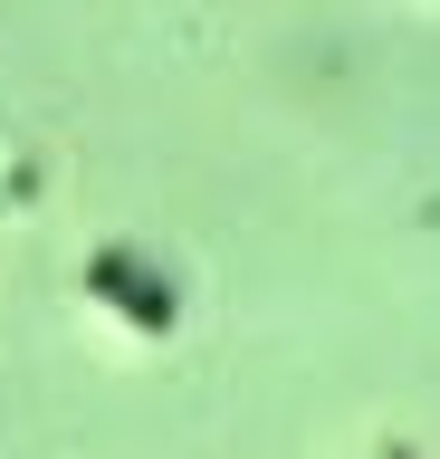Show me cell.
<instances>
[{
  "label": "cell",
  "mask_w": 440,
  "mask_h": 459,
  "mask_svg": "<svg viewBox=\"0 0 440 459\" xmlns=\"http://www.w3.org/2000/svg\"><path fill=\"white\" fill-rule=\"evenodd\" d=\"M87 297H106V307H116L125 325H144V335H173V316H182L173 278H163L153 258H134V249H96L87 258Z\"/></svg>",
  "instance_id": "cell-1"
}]
</instances>
